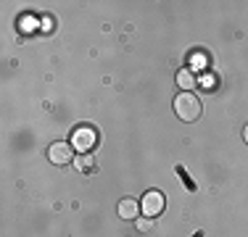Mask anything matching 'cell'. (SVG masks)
<instances>
[{
	"mask_svg": "<svg viewBox=\"0 0 248 237\" xmlns=\"http://www.w3.org/2000/svg\"><path fill=\"white\" fill-rule=\"evenodd\" d=\"M177 87H180L182 92L196 90V74H193V69H180L177 71Z\"/></svg>",
	"mask_w": 248,
	"mask_h": 237,
	"instance_id": "cell-6",
	"label": "cell"
},
{
	"mask_svg": "<svg viewBox=\"0 0 248 237\" xmlns=\"http://www.w3.org/2000/svg\"><path fill=\"white\" fill-rule=\"evenodd\" d=\"M164 206H167V198H164L161 190H148V193L143 195V200H140V211H143V216H161L164 213Z\"/></svg>",
	"mask_w": 248,
	"mask_h": 237,
	"instance_id": "cell-3",
	"label": "cell"
},
{
	"mask_svg": "<svg viewBox=\"0 0 248 237\" xmlns=\"http://www.w3.org/2000/svg\"><path fill=\"white\" fill-rule=\"evenodd\" d=\"M74 169L79 171V174H90V171L95 169V156H93V153H79V156L74 158Z\"/></svg>",
	"mask_w": 248,
	"mask_h": 237,
	"instance_id": "cell-7",
	"label": "cell"
},
{
	"mask_svg": "<svg viewBox=\"0 0 248 237\" xmlns=\"http://www.w3.org/2000/svg\"><path fill=\"white\" fill-rule=\"evenodd\" d=\"M95 145H98V132L90 127V124H79V127L72 129V148L74 150L90 153Z\"/></svg>",
	"mask_w": 248,
	"mask_h": 237,
	"instance_id": "cell-2",
	"label": "cell"
},
{
	"mask_svg": "<svg viewBox=\"0 0 248 237\" xmlns=\"http://www.w3.org/2000/svg\"><path fill=\"white\" fill-rule=\"evenodd\" d=\"M116 211H119V216H122V219H127V222H135V219H140V200H135V198H124V200H119Z\"/></svg>",
	"mask_w": 248,
	"mask_h": 237,
	"instance_id": "cell-5",
	"label": "cell"
},
{
	"mask_svg": "<svg viewBox=\"0 0 248 237\" xmlns=\"http://www.w3.org/2000/svg\"><path fill=\"white\" fill-rule=\"evenodd\" d=\"M135 227H138L140 232H148V229L153 227V219H151V216H145V219H135Z\"/></svg>",
	"mask_w": 248,
	"mask_h": 237,
	"instance_id": "cell-8",
	"label": "cell"
},
{
	"mask_svg": "<svg viewBox=\"0 0 248 237\" xmlns=\"http://www.w3.org/2000/svg\"><path fill=\"white\" fill-rule=\"evenodd\" d=\"M174 114L180 121H187V124L196 121L201 116V100L193 92H180L174 98Z\"/></svg>",
	"mask_w": 248,
	"mask_h": 237,
	"instance_id": "cell-1",
	"label": "cell"
},
{
	"mask_svg": "<svg viewBox=\"0 0 248 237\" xmlns=\"http://www.w3.org/2000/svg\"><path fill=\"white\" fill-rule=\"evenodd\" d=\"M50 29H53L50 27V19H43V32H50Z\"/></svg>",
	"mask_w": 248,
	"mask_h": 237,
	"instance_id": "cell-9",
	"label": "cell"
},
{
	"mask_svg": "<svg viewBox=\"0 0 248 237\" xmlns=\"http://www.w3.org/2000/svg\"><path fill=\"white\" fill-rule=\"evenodd\" d=\"M48 158H50V163H56V166L74 163V148H72V142H53V145L48 148Z\"/></svg>",
	"mask_w": 248,
	"mask_h": 237,
	"instance_id": "cell-4",
	"label": "cell"
},
{
	"mask_svg": "<svg viewBox=\"0 0 248 237\" xmlns=\"http://www.w3.org/2000/svg\"><path fill=\"white\" fill-rule=\"evenodd\" d=\"M243 140H246V145H248V124L243 127Z\"/></svg>",
	"mask_w": 248,
	"mask_h": 237,
	"instance_id": "cell-10",
	"label": "cell"
}]
</instances>
